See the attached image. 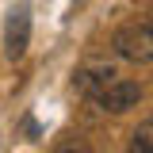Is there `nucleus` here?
<instances>
[{
    "label": "nucleus",
    "mask_w": 153,
    "mask_h": 153,
    "mask_svg": "<svg viewBox=\"0 0 153 153\" xmlns=\"http://www.w3.org/2000/svg\"><path fill=\"white\" fill-rule=\"evenodd\" d=\"M115 54L126 57V61H153V27H138L126 23L115 31Z\"/></svg>",
    "instance_id": "f257e3e1"
},
{
    "label": "nucleus",
    "mask_w": 153,
    "mask_h": 153,
    "mask_svg": "<svg viewBox=\"0 0 153 153\" xmlns=\"http://www.w3.org/2000/svg\"><path fill=\"white\" fill-rule=\"evenodd\" d=\"M31 46V8L27 4H16L8 12V23H4V54L19 61Z\"/></svg>",
    "instance_id": "f03ea898"
},
{
    "label": "nucleus",
    "mask_w": 153,
    "mask_h": 153,
    "mask_svg": "<svg viewBox=\"0 0 153 153\" xmlns=\"http://www.w3.org/2000/svg\"><path fill=\"white\" fill-rule=\"evenodd\" d=\"M138 100H142V84H138V80H111L103 92L96 96V103H100L103 111H111V115L130 111Z\"/></svg>",
    "instance_id": "7ed1b4c3"
},
{
    "label": "nucleus",
    "mask_w": 153,
    "mask_h": 153,
    "mask_svg": "<svg viewBox=\"0 0 153 153\" xmlns=\"http://www.w3.org/2000/svg\"><path fill=\"white\" fill-rule=\"evenodd\" d=\"M115 76H119V73H115V65L96 61V65H84V69H76V73H73V88H76L80 96H92V100H96Z\"/></svg>",
    "instance_id": "20e7f679"
},
{
    "label": "nucleus",
    "mask_w": 153,
    "mask_h": 153,
    "mask_svg": "<svg viewBox=\"0 0 153 153\" xmlns=\"http://www.w3.org/2000/svg\"><path fill=\"white\" fill-rule=\"evenodd\" d=\"M130 149L134 153H153V123H142L130 134Z\"/></svg>",
    "instance_id": "39448f33"
},
{
    "label": "nucleus",
    "mask_w": 153,
    "mask_h": 153,
    "mask_svg": "<svg viewBox=\"0 0 153 153\" xmlns=\"http://www.w3.org/2000/svg\"><path fill=\"white\" fill-rule=\"evenodd\" d=\"M149 27H153V23H149Z\"/></svg>",
    "instance_id": "423d86ee"
}]
</instances>
